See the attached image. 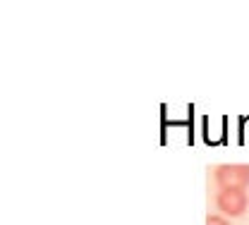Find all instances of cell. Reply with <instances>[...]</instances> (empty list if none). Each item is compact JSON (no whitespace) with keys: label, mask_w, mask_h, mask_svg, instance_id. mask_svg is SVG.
<instances>
[{"label":"cell","mask_w":249,"mask_h":225,"mask_svg":"<svg viewBox=\"0 0 249 225\" xmlns=\"http://www.w3.org/2000/svg\"><path fill=\"white\" fill-rule=\"evenodd\" d=\"M220 190H247L249 187V165L245 163H225L213 170Z\"/></svg>","instance_id":"6da1fadb"},{"label":"cell","mask_w":249,"mask_h":225,"mask_svg":"<svg viewBox=\"0 0 249 225\" xmlns=\"http://www.w3.org/2000/svg\"><path fill=\"white\" fill-rule=\"evenodd\" d=\"M216 206L223 216H245L249 206V196L245 190H218L216 194Z\"/></svg>","instance_id":"7a4b0ae2"},{"label":"cell","mask_w":249,"mask_h":225,"mask_svg":"<svg viewBox=\"0 0 249 225\" xmlns=\"http://www.w3.org/2000/svg\"><path fill=\"white\" fill-rule=\"evenodd\" d=\"M206 225H230V223H228V218L211 213V216H206Z\"/></svg>","instance_id":"3957f363"}]
</instances>
